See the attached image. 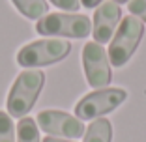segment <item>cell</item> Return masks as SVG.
<instances>
[{"instance_id":"cell-1","label":"cell","mask_w":146,"mask_h":142,"mask_svg":"<svg viewBox=\"0 0 146 142\" xmlns=\"http://www.w3.org/2000/svg\"><path fill=\"white\" fill-rule=\"evenodd\" d=\"M45 84V75L41 71H23L8 94V114L13 118H25L36 105L39 92Z\"/></svg>"},{"instance_id":"cell-2","label":"cell","mask_w":146,"mask_h":142,"mask_svg":"<svg viewBox=\"0 0 146 142\" xmlns=\"http://www.w3.org/2000/svg\"><path fill=\"white\" fill-rule=\"evenodd\" d=\"M144 34V26L142 21L135 15L129 13L127 17H124L120 21L118 26V32L114 34L111 45H109V62H111L114 67H122L129 62V58L133 56V52L137 51L139 43L142 39Z\"/></svg>"},{"instance_id":"cell-3","label":"cell","mask_w":146,"mask_h":142,"mask_svg":"<svg viewBox=\"0 0 146 142\" xmlns=\"http://www.w3.org/2000/svg\"><path fill=\"white\" fill-rule=\"evenodd\" d=\"M36 32L41 36H66L82 39L92 34V21L81 13H47L38 21Z\"/></svg>"},{"instance_id":"cell-4","label":"cell","mask_w":146,"mask_h":142,"mask_svg":"<svg viewBox=\"0 0 146 142\" xmlns=\"http://www.w3.org/2000/svg\"><path fill=\"white\" fill-rule=\"evenodd\" d=\"M71 51V43L62 39H39L25 45L17 52V64L21 67H41L64 60Z\"/></svg>"},{"instance_id":"cell-5","label":"cell","mask_w":146,"mask_h":142,"mask_svg":"<svg viewBox=\"0 0 146 142\" xmlns=\"http://www.w3.org/2000/svg\"><path fill=\"white\" fill-rule=\"evenodd\" d=\"M127 97V92L124 88H103L96 90L75 105V116L79 120H96L103 114L118 108Z\"/></svg>"},{"instance_id":"cell-6","label":"cell","mask_w":146,"mask_h":142,"mask_svg":"<svg viewBox=\"0 0 146 142\" xmlns=\"http://www.w3.org/2000/svg\"><path fill=\"white\" fill-rule=\"evenodd\" d=\"M82 67H84V77L92 88L103 90L111 84V62L103 45L92 41L82 47Z\"/></svg>"},{"instance_id":"cell-7","label":"cell","mask_w":146,"mask_h":142,"mask_svg":"<svg viewBox=\"0 0 146 142\" xmlns=\"http://www.w3.org/2000/svg\"><path fill=\"white\" fill-rule=\"evenodd\" d=\"M36 124L51 137L79 138L86 131L82 120L62 110H41L36 116Z\"/></svg>"},{"instance_id":"cell-8","label":"cell","mask_w":146,"mask_h":142,"mask_svg":"<svg viewBox=\"0 0 146 142\" xmlns=\"http://www.w3.org/2000/svg\"><path fill=\"white\" fill-rule=\"evenodd\" d=\"M122 21V9L120 4H116L112 0L99 4L94 13V24H92V36L96 43H107L112 38L118 22Z\"/></svg>"},{"instance_id":"cell-9","label":"cell","mask_w":146,"mask_h":142,"mask_svg":"<svg viewBox=\"0 0 146 142\" xmlns=\"http://www.w3.org/2000/svg\"><path fill=\"white\" fill-rule=\"evenodd\" d=\"M112 125L107 118H96L82 135V142H111Z\"/></svg>"},{"instance_id":"cell-10","label":"cell","mask_w":146,"mask_h":142,"mask_svg":"<svg viewBox=\"0 0 146 142\" xmlns=\"http://www.w3.org/2000/svg\"><path fill=\"white\" fill-rule=\"evenodd\" d=\"M26 19H41L49 13L47 0H11Z\"/></svg>"},{"instance_id":"cell-11","label":"cell","mask_w":146,"mask_h":142,"mask_svg":"<svg viewBox=\"0 0 146 142\" xmlns=\"http://www.w3.org/2000/svg\"><path fill=\"white\" fill-rule=\"evenodd\" d=\"M17 142H41L34 118H21L17 124Z\"/></svg>"},{"instance_id":"cell-12","label":"cell","mask_w":146,"mask_h":142,"mask_svg":"<svg viewBox=\"0 0 146 142\" xmlns=\"http://www.w3.org/2000/svg\"><path fill=\"white\" fill-rule=\"evenodd\" d=\"M17 129L13 127V120L8 112L0 110V142H15Z\"/></svg>"},{"instance_id":"cell-13","label":"cell","mask_w":146,"mask_h":142,"mask_svg":"<svg viewBox=\"0 0 146 142\" xmlns=\"http://www.w3.org/2000/svg\"><path fill=\"white\" fill-rule=\"evenodd\" d=\"M127 9L131 15H135V17H139L141 21L146 22V0H129Z\"/></svg>"},{"instance_id":"cell-14","label":"cell","mask_w":146,"mask_h":142,"mask_svg":"<svg viewBox=\"0 0 146 142\" xmlns=\"http://www.w3.org/2000/svg\"><path fill=\"white\" fill-rule=\"evenodd\" d=\"M56 8L66 9V11H71V13H77L79 8H81V0H51Z\"/></svg>"},{"instance_id":"cell-15","label":"cell","mask_w":146,"mask_h":142,"mask_svg":"<svg viewBox=\"0 0 146 142\" xmlns=\"http://www.w3.org/2000/svg\"><path fill=\"white\" fill-rule=\"evenodd\" d=\"M103 2V0H81V6H84V8H96V6H99Z\"/></svg>"},{"instance_id":"cell-16","label":"cell","mask_w":146,"mask_h":142,"mask_svg":"<svg viewBox=\"0 0 146 142\" xmlns=\"http://www.w3.org/2000/svg\"><path fill=\"white\" fill-rule=\"evenodd\" d=\"M43 142H71V140H64V138H58V137H45Z\"/></svg>"},{"instance_id":"cell-17","label":"cell","mask_w":146,"mask_h":142,"mask_svg":"<svg viewBox=\"0 0 146 142\" xmlns=\"http://www.w3.org/2000/svg\"><path fill=\"white\" fill-rule=\"evenodd\" d=\"M112 2H116V4H125V2H129V0H112Z\"/></svg>"}]
</instances>
